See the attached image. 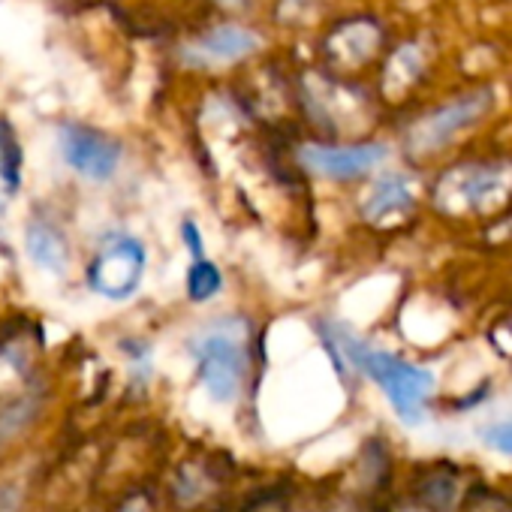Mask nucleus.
I'll return each instance as SVG.
<instances>
[{
  "mask_svg": "<svg viewBox=\"0 0 512 512\" xmlns=\"http://www.w3.org/2000/svg\"><path fill=\"white\" fill-rule=\"evenodd\" d=\"M413 497L434 509V512H449L461 503L464 497V488H461V473L455 464H431L425 467L419 476H416V485H413Z\"/></svg>",
  "mask_w": 512,
  "mask_h": 512,
  "instance_id": "obj_10",
  "label": "nucleus"
},
{
  "mask_svg": "<svg viewBox=\"0 0 512 512\" xmlns=\"http://www.w3.org/2000/svg\"><path fill=\"white\" fill-rule=\"evenodd\" d=\"M326 344L332 350H338L350 365H356L359 371H365L392 401L395 413L404 422H419L431 392H434V377L425 368H416L392 353L374 350L365 341L353 338L347 329H332L326 335Z\"/></svg>",
  "mask_w": 512,
  "mask_h": 512,
  "instance_id": "obj_1",
  "label": "nucleus"
},
{
  "mask_svg": "<svg viewBox=\"0 0 512 512\" xmlns=\"http://www.w3.org/2000/svg\"><path fill=\"white\" fill-rule=\"evenodd\" d=\"M22 181V145L7 118H0V184L16 190Z\"/></svg>",
  "mask_w": 512,
  "mask_h": 512,
  "instance_id": "obj_14",
  "label": "nucleus"
},
{
  "mask_svg": "<svg viewBox=\"0 0 512 512\" xmlns=\"http://www.w3.org/2000/svg\"><path fill=\"white\" fill-rule=\"evenodd\" d=\"M148 269V250L139 238L133 235H109L100 250L94 253V260L88 266V284L97 296L109 302H124L130 299Z\"/></svg>",
  "mask_w": 512,
  "mask_h": 512,
  "instance_id": "obj_5",
  "label": "nucleus"
},
{
  "mask_svg": "<svg viewBox=\"0 0 512 512\" xmlns=\"http://www.w3.org/2000/svg\"><path fill=\"white\" fill-rule=\"evenodd\" d=\"M256 49H260V37H256L250 28L220 25V28L208 31L205 37H199L196 43L184 46L181 58L193 67H226V64L247 58Z\"/></svg>",
  "mask_w": 512,
  "mask_h": 512,
  "instance_id": "obj_8",
  "label": "nucleus"
},
{
  "mask_svg": "<svg viewBox=\"0 0 512 512\" xmlns=\"http://www.w3.org/2000/svg\"><path fill=\"white\" fill-rule=\"evenodd\" d=\"M25 250L34 260V266H40L49 275H67L70 266V244L67 235L58 223L46 220V217H34L25 229Z\"/></svg>",
  "mask_w": 512,
  "mask_h": 512,
  "instance_id": "obj_9",
  "label": "nucleus"
},
{
  "mask_svg": "<svg viewBox=\"0 0 512 512\" xmlns=\"http://www.w3.org/2000/svg\"><path fill=\"white\" fill-rule=\"evenodd\" d=\"M410 208H413V184L401 172L383 175L371 187V193L365 196V202H362V214L371 223H383V220L398 217V214H404Z\"/></svg>",
  "mask_w": 512,
  "mask_h": 512,
  "instance_id": "obj_11",
  "label": "nucleus"
},
{
  "mask_svg": "<svg viewBox=\"0 0 512 512\" xmlns=\"http://www.w3.org/2000/svg\"><path fill=\"white\" fill-rule=\"evenodd\" d=\"M461 503H464V512H512V497L497 494V491H491L485 485L470 488L461 497Z\"/></svg>",
  "mask_w": 512,
  "mask_h": 512,
  "instance_id": "obj_16",
  "label": "nucleus"
},
{
  "mask_svg": "<svg viewBox=\"0 0 512 512\" xmlns=\"http://www.w3.org/2000/svg\"><path fill=\"white\" fill-rule=\"evenodd\" d=\"M497 103L494 88H473L431 112H425L422 118H416L407 133H404V148L410 157H434L440 154L449 142H455L464 130L476 127Z\"/></svg>",
  "mask_w": 512,
  "mask_h": 512,
  "instance_id": "obj_4",
  "label": "nucleus"
},
{
  "mask_svg": "<svg viewBox=\"0 0 512 512\" xmlns=\"http://www.w3.org/2000/svg\"><path fill=\"white\" fill-rule=\"evenodd\" d=\"M485 443L497 452H506L512 455V422H500V425H491L485 431Z\"/></svg>",
  "mask_w": 512,
  "mask_h": 512,
  "instance_id": "obj_17",
  "label": "nucleus"
},
{
  "mask_svg": "<svg viewBox=\"0 0 512 512\" xmlns=\"http://www.w3.org/2000/svg\"><path fill=\"white\" fill-rule=\"evenodd\" d=\"M386 148L377 142H362V145H305L299 151V163L332 181H353L368 175L386 160Z\"/></svg>",
  "mask_w": 512,
  "mask_h": 512,
  "instance_id": "obj_7",
  "label": "nucleus"
},
{
  "mask_svg": "<svg viewBox=\"0 0 512 512\" xmlns=\"http://www.w3.org/2000/svg\"><path fill=\"white\" fill-rule=\"evenodd\" d=\"M422 64H425V58H422L419 46H404V49H398L395 58H392V64L386 67V91H404L410 82L419 79Z\"/></svg>",
  "mask_w": 512,
  "mask_h": 512,
  "instance_id": "obj_15",
  "label": "nucleus"
},
{
  "mask_svg": "<svg viewBox=\"0 0 512 512\" xmlns=\"http://www.w3.org/2000/svg\"><path fill=\"white\" fill-rule=\"evenodd\" d=\"M512 193V160L461 163L440 175L434 184V205L443 214H479Z\"/></svg>",
  "mask_w": 512,
  "mask_h": 512,
  "instance_id": "obj_3",
  "label": "nucleus"
},
{
  "mask_svg": "<svg viewBox=\"0 0 512 512\" xmlns=\"http://www.w3.org/2000/svg\"><path fill=\"white\" fill-rule=\"evenodd\" d=\"M181 235H184V241H187V250H190V256H205V247H202V232H199V226H196L193 220H187V223L181 226Z\"/></svg>",
  "mask_w": 512,
  "mask_h": 512,
  "instance_id": "obj_19",
  "label": "nucleus"
},
{
  "mask_svg": "<svg viewBox=\"0 0 512 512\" xmlns=\"http://www.w3.org/2000/svg\"><path fill=\"white\" fill-rule=\"evenodd\" d=\"M223 287L220 269L208 260V256H193L190 269H187V296L190 302H211Z\"/></svg>",
  "mask_w": 512,
  "mask_h": 512,
  "instance_id": "obj_13",
  "label": "nucleus"
},
{
  "mask_svg": "<svg viewBox=\"0 0 512 512\" xmlns=\"http://www.w3.org/2000/svg\"><path fill=\"white\" fill-rule=\"evenodd\" d=\"M323 7V0H281V13L293 22V19H302L314 10Z\"/></svg>",
  "mask_w": 512,
  "mask_h": 512,
  "instance_id": "obj_18",
  "label": "nucleus"
},
{
  "mask_svg": "<svg viewBox=\"0 0 512 512\" xmlns=\"http://www.w3.org/2000/svg\"><path fill=\"white\" fill-rule=\"evenodd\" d=\"M392 512H434V509H428V506H422L416 497L413 500H404V503H398V506H392Z\"/></svg>",
  "mask_w": 512,
  "mask_h": 512,
  "instance_id": "obj_21",
  "label": "nucleus"
},
{
  "mask_svg": "<svg viewBox=\"0 0 512 512\" xmlns=\"http://www.w3.org/2000/svg\"><path fill=\"white\" fill-rule=\"evenodd\" d=\"M196 377L205 386V392L229 404L244 380L247 371V326L238 317H226L211 323L205 332H199L190 344Z\"/></svg>",
  "mask_w": 512,
  "mask_h": 512,
  "instance_id": "obj_2",
  "label": "nucleus"
},
{
  "mask_svg": "<svg viewBox=\"0 0 512 512\" xmlns=\"http://www.w3.org/2000/svg\"><path fill=\"white\" fill-rule=\"evenodd\" d=\"M58 148H61L64 163L88 181L115 178V172L121 166V154H124L112 136H106L94 127H85V124H61Z\"/></svg>",
  "mask_w": 512,
  "mask_h": 512,
  "instance_id": "obj_6",
  "label": "nucleus"
},
{
  "mask_svg": "<svg viewBox=\"0 0 512 512\" xmlns=\"http://www.w3.org/2000/svg\"><path fill=\"white\" fill-rule=\"evenodd\" d=\"M115 512H154V503L148 494H130Z\"/></svg>",
  "mask_w": 512,
  "mask_h": 512,
  "instance_id": "obj_20",
  "label": "nucleus"
},
{
  "mask_svg": "<svg viewBox=\"0 0 512 512\" xmlns=\"http://www.w3.org/2000/svg\"><path fill=\"white\" fill-rule=\"evenodd\" d=\"M380 46V25L374 22H350L344 28H338L329 40V52L335 61L347 64V67H356V64H365Z\"/></svg>",
  "mask_w": 512,
  "mask_h": 512,
  "instance_id": "obj_12",
  "label": "nucleus"
}]
</instances>
